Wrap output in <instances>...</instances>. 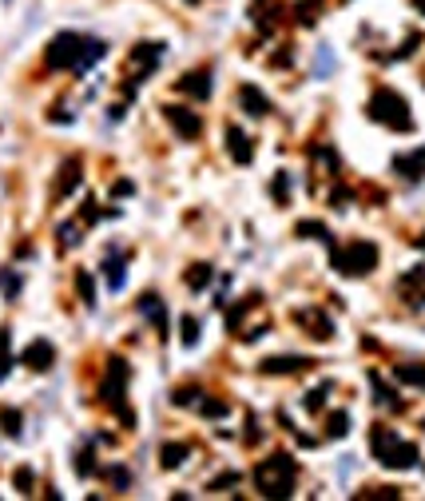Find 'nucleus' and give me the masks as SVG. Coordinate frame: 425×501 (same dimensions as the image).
Masks as SVG:
<instances>
[{"instance_id": "obj_10", "label": "nucleus", "mask_w": 425, "mask_h": 501, "mask_svg": "<svg viewBox=\"0 0 425 501\" xmlns=\"http://www.w3.org/2000/svg\"><path fill=\"white\" fill-rule=\"evenodd\" d=\"M20 362H24L28 370L44 374V370H52V362H56V346H52L48 339H36V342H28V346H24Z\"/></svg>"}, {"instance_id": "obj_9", "label": "nucleus", "mask_w": 425, "mask_h": 501, "mask_svg": "<svg viewBox=\"0 0 425 501\" xmlns=\"http://www.w3.org/2000/svg\"><path fill=\"white\" fill-rule=\"evenodd\" d=\"M294 323L306 326V334L318 342H330L334 339V323H330V314H322L318 307H306V310H294Z\"/></svg>"}, {"instance_id": "obj_34", "label": "nucleus", "mask_w": 425, "mask_h": 501, "mask_svg": "<svg viewBox=\"0 0 425 501\" xmlns=\"http://www.w3.org/2000/svg\"><path fill=\"white\" fill-rule=\"evenodd\" d=\"M326 394H330V382H322V386H314V390H306V398H302V406L310 410V414H318L322 406H326Z\"/></svg>"}, {"instance_id": "obj_35", "label": "nucleus", "mask_w": 425, "mask_h": 501, "mask_svg": "<svg viewBox=\"0 0 425 501\" xmlns=\"http://www.w3.org/2000/svg\"><path fill=\"white\" fill-rule=\"evenodd\" d=\"M8 342H12V334L0 330V382L8 378V370H12V350H8Z\"/></svg>"}, {"instance_id": "obj_47", "label": "nucleus", "mask_w": 425, "mask_h": 501, "mask_svg": "<svg viewBox=\"0 0 425 501\" xmlns=\"http://www.w3.org/2000/svg\"><path fill=\"white\" fill-rule=\"evenodd\" d=\"M258 434H263V430H258V418L247 414V442H258Z\"/></svg>"}, {"instance_id": "obj_20", "label": "nucleus", "mask_w": 425, "mask_h": 501, "mask_svg": "<svg viewBox=\"0 0 425 501\" xmlns=\"http://www.w3.org/2000/svg\"><path fill=\"white\" fill-rule=\"evenodd\" d=\"M294 235H299V239H318V243H326V247L334 251V235H330V227H326V223H318V219H302V223L294 227Z\"/></svg>"}, {"instance_id": "obj_6", "label": "nucleus", "mask_w": 425, "mask_h": 501, "mask_svg": "<svg viewBox=\"0 0 425 501\" xmlns=\"http://www.w3.org/2000/svg\"><path fill=\"white\" fill-rule=\"evenodd\" d=\"M330 263H334L338 275L362 278V275H370V271L378 267V247H374L370 239H354V243H346V247H334Z\"/></svg>"}, {"instance_id": "obj_38", "label": "nucleus", "mask_w": 425, "mask_h": 501, "mask_svg": "<svg viewBox=\"0 0 425 501\" xmlns=\"http://www.w3.org/2000/svg\"><path fill=\"white\" fill-rule=\"evenodd\" d=\"M199 398H203V390H199V386H179L171 394L175 406H199Z\"/></svg>"}, {"instance_id": "obj_23", "label": "nucleus", "mask_w": 425, "mask_h": 501, "mask_svg": "<svg viewBox=\"0 0 425 501\" xmlns=\"http://www.w3.org/2000/svg\"><path fill=\"white\" fill-rule=\"evenodd\" d=\"M124 255L120 251H108V259H104V275H108V287L111 291H120L124 287Z\"/></svg>"}, {"instance_id": "obj_22", "label": "nucleus", "mask_w": 425, "mask_h": 501, "mask_svg": "<svg viewBox=\"0 0 425 501\" xmlns=\"http://www.w3.org/2000/svg\"><path fill=\"white\" fill-rule=\"evenodd\" d=\"M394 378H397V382H410V386H422L425 390V362H397Z\"/></svg>"}, {"instance_id": "obj_5", "label": "nucleus", "mask_w": 425, "mask_h": 501, "mask_svg": "<svg viewBox=\"0 0 425 501\" xmlns=\"http://www.w3.org/2000/svg\"><path fill=\"white\" fill-rule=\"evenodd\" d=\"M366 112H370L374 124H381V128H390V131H410L413 128L410 104L397 96L394 88H378V92L370 96V104H366Z\"/></svg>"}, {"instance_id": "obj_17", "label": "nucleus", "mask_w": 425, "mask_h": 501, "mask_svg": "<svg viewBox=\"0 0 425 501\" xmlns=\"http://www.w3.org/2000/svg\"><path fill=\"white\" fill-rule=\"evenodd\" d=\"M238 104H243V112H247V115H258V120L270 115V100L263 96L254 84H243V88H238Z\"/></svg>"}, {"instance_id": "obj_40", "label": "nucleus", "mask_w": 425, "mask_h": 501, "mask_svg": "<svg viewBox=\"0 0 425 501\" xmlns=\"http://www.w3.org/2000/svg\"><path fill=\"white\" fill-rule=\"evenodd\" d=\"M358 501H397L402 493H397L394 485H386V489H366V493H354Z\"/></svg>"}, {"instance_id": "obj_28", "label": "nucleus", "mask_w": 425, "mask_h": 501, "mask_svg": "<svg viewBox=\"0 0 425 501\" xmlns=\"http://www.w3.org/2000/svg\"><path fill=\"white\" fill-rule=\"evenodd\" d=\"M92 473H100V466H95V450L92 446H84V450L76 453V478H92Z\"/></svg>"}, {"instance_id": "obj_14", "label": "nucleus", "mask_w": 425, "mask_h": 501, "mask_svg": "<svg viewBox=\"0 0 425 501\" xmlns=\"http://www.w3.org/2000/svg\"><path fill=\"white\" fill-rule=\"evenodd\" d=\"M251 20L258 24V32L270 36L274 32V24L283 20V4L278 0H251Z\"/></svg>"}, {"instance_id": "obj_50", "label": "nucleus", "mask_w": 425, "mask_h": 501, "mask_svg": "<svg viewBox=\"0 0 425 501\" xmlns=\"http://www.w3.org/2000/svg\"><path fill=\"white\" fill-rule=\"evenodd\" d=\"M413 8H417V12L425 17V0H413Z\"/></svg>"}, {"instance_id": "obj_33", "label": "nucleus", "mask_w": 425, "mask_h": 501, "mask_svg": "<svg viewBox=\"0 0 425 501\" xmlns=\"http://www.w3.org/2000/svg\"><path fill=\"white\" fill-rule=\"evenodd\" d=\"M270 195H274V203H290V171H278L270 179Z\"/></svg>"}, {"instance_id": "obj_44", "label": "nucleus", "mask_w": 425, "mask_h": 501, "mask_svg": "<svg viewBox=\"0 0 425 501\" xmlns=\"http://www.w3.org/2000/svg\"><path fill=\"white\" fill-rule=\"evenodd\" d=\"M0 283H4V299H16V294H20V278H16V271H0Z\"/></svg>"}, {"instance_id": "obj_16", "label": "nucleus", "mask_w": 425, "mask_h": 501, "mask_svg": "<svg viewBox=\"0 0 425 501\" xmlns=\"http://www.w3.org/2000/svg\"><path fill=\"white\" fill-rule=\"evenodd\" d=\"M79 179H84V163L76 160V155H72V160H64L60 163V176H56V195H72L79 187Z\"/></svg>"}, {"instance_id": "obj_51", "label": "nucleus", "mask_w": 425, "mask_h": 501, "mask_svg": "<svg viewBox=\"0 0 425 501\" xmlns=\"http://www.w3.org/2000/svg\"><path fill=\"white\" fill-rule=\"evenodd\" d=\"M417 247H422V251H425V231H422V235H417Z\"/></svg>"}, {"instance_id": "obj_13", "label": "nucleus", "mask_w": 425, "mask_h": 501, "mask_svg": "<svg viewBox=\"0 0 425 501\" xmlns=\"http://www.w3.org/2000/svg\"><path fill=\"white\" fill-rule=\"evenodd\" d=\"M175 88H179L183 96H191V100H211V68H195V72H187V76H179Z\"/></svg>"}, {"instance_id": "obj_49", "label": "nucleus", "mask_w": 425, "mask_h": 501, "mask_svg": "<svg viewBox=\"0 0 425 501\" xmlns=\"http://www.w3.org/2000/svg\"><path fill=\"white\" fill-rule=\"evenodd\" d=\"M48 120L52 124H72V112H48Z\"/></svg>"}, {"instance_id": "obj_19", "label": "nucleus", "mask_w": 425, "mask_h": 501, "mask_svg": "<svg viewBox=\"0 0 425 501\" xmlns=\"http://www.w3.org/2000/svg\"><path fill=\"white\" fill-rule=\"evenodd\" d=\"M394 171L402 179H422L425 176V151H410V155H397Z\"/></svg>"}, {"instance_id": "obj_46", "label": "nucleus", "mask_w": 425, "mask_h": 501, "mask_svg": "<svg viewBox=\"0 0 425 501\" xmlns=\"http://www.w3.org/2000/svg\"><path fill=\"white\" fill-rule=\"evenodd\" d=\"M131 191H135L131 179H115V183H111V195H115V199H124V195H131Z\"/></svg>"}, {"instance_id": "obj_37", "label": "nucleus", "mask_w": 425, "mask_h": 501, "mask_svg": "<svg viewBox=\"0 0 425 501\" xmlns=\"http://www.w3.org/2000/svg\"><path fill=\"white\" fill-rule=\"evenodd\" d=\"M12 485H16V493H24V498H28L32 485H36V473H32L28 466H20V469L12 473Z\"/></svg>"}, {"instance_id": "obj_2", "label": "nucleus", "mask_w": 425, "mask_h": 501, "mask_svg": "<svg viewBox=\"0 0 425 501\" xmlns=\"http://www.w3.org/2000/svg\"><path fill=\"white\" fill-rule=\"evenodd\" d=\"M254 489L263 493V498H290L294 493V482H299V462L290 457V453H270L263 457L258 466H254Z\"/></svg>"}, {"instance_id": "obj_53", "label": "nucleus", "mask_w": 425, "mask_h": 501, "mask_svg": "<svg viewBox=\"0 0 425 501\" xmlns=\"http://www.w3.org/2000/svg\"><path fill=\"white\" fill-rule=\"evenodd\" d=\"M422 151H425V147H422Z\"/></svg>"}, {"instance_id": "obj_29", "label": "nucleus", "mask_w": 425, "mask_h": 501, "mask_svg": "<svg viewBox=\"0 0 425 501\" xmlns=\"http://www.w3.org/2000/svg\"><path fill=\"white\" fill-rule=\"evenodd\" d=\"M179 342H183V346H195V342H199V319H195V314H183V319H179Z\"/></svg>"}, {"instance_id": "obj_15", "label": "nucleus", "mask_w": 425, "mask_h": 501, "mask_svg": "<svg viewBox=\"0 0 425 501\" xmlns=\"http://www.w3.org/2000/svg\"><path fill=\"white\" fill-rule=\"evenodd\" d=\"M135 307H140V314L147 319V323L155 326L159 334H167V307H163V299H159L155 291H147L135 299Z\"/></svg>"}, {"instance_id": "obj_25", "label": "nucleus", "mask_w": 425, "mask_h": 501, "mask_svg": "<svg viewBox=\"0 0 425 501\" xmlns=\"http://www.w3.org/2000/svg\"><path fill=\"white\" fill-rule=\"evenodd\" d=\"M195 410H199L203 418H227V414H231V402H227V398H207V394H203Z\"/></svg>"}, {"instance_id": "obj_7", "label": "nucleus", "mask_w": 425, "mask_h": 501, "mask_svg": "<svg viewBox=\"0 0 425 501\" xmlns=\"http://www.w3.org/2000/svg\"><path fill=\"white\" fill-rule=\"evenodd\" d=\"M163 52H167V48H163L159 40H140V44L131 48L127 60H131V68H135V76H131V84H127V96H135V84L147 80V76L155 72V64L163 60Z\"/></svg>"}, {"instance_id": "obj_30", "label": "nucleus", "mask_w": 425, "mask_h": 501, "mask_svg": "<svg viewBox=\"0 0 425 501\" xmlns=\"http://www.w3.org/2000/svg\"><path fill=\"white\" fill-rule=\"evenodd\" d=\"M76 291H79V303L84 307H95V283L88 271H76Z\"/></svg>"}, {"instance_id": "obj_18", "label": "nucleus", "mask_w": 425, "mask_h": 501, "mask_svg": "<svg viewBox=\"0 0 425 501\" xmlns=\"http://www.w3.org/2000/svg\"><path fill=\"white\" fill-rule=\"evenodd\" d=\"M187 457H191L187 442H163V446H159V466L163 469H179Z\"/></svg>"}, {"instance_id": "obj_41", "label": "nucleus", "mask_w": 425, "mask_h": 501, "mask_svg": "<svg viewBox=\"0 0 425 501\" xmlns=\"http://www.w3.org/2000/svg\"><path fill=\"white\" fill-rule=\"evenodd\" d=\"M231 485H238V473H235V469H227V473H219V478H215V482L207 485V489H211V493H223V489H231Z\"/></svg>"}, {"instance_id": "obj_21", "label": "nucleus", "mask_w": 425, "mask_h": 501, "mask_svg": "<svg viewBox=\"0 0 425 501\" xmlns=\"http://www.w3.org/2000/svg\"><path fill=\"white\" fill-rule=\"evenodd\" d=\"M370 386H374V402H378V406H386V410H402V398L394 394V386H386V382H381L378 370H370Z\"/></svg>"}, {"instance_id": "obj_36", "label": "nucleus", "mask_w": 425, "mask_h": 501, "mask_svg": "<svg viewBox=\"0 0 425 501\" xmlns=\"http://www.w3.org/2000/svg\"><path fill=\"white\" fill-rule=\"evenodd\" d=\"M0 426H4V434L8 437H20V426H24L20 410H0Z\"/></svg>"}, {"instance_id": "obj_8", "label": "nucleus", "mask_w": 425, "mask_h": 501, "mask_svg": "<svg viewBox=\"0 0 425 501\" xmlns=\"http://www.w3.org/2000/svg\"><path fill=\"white\" fill-rule=\"evenodd\" d=\"M163 120L175 128L179 140H199L203 135V120L195 108H183V104H163Z\"/></svg>"}, {"instance_id": "obj_4", "label": "nucleus", "mask_w": 425, "mask_h": 501, "mask_svg": "<svg viewBox=\"0 0 425 501\" xmlns=\"http://www.w3.org/2000/svg\"><path fill=\"white\" fill-rule=\"evenodd\" d=\"M127 378H131V366H127L120 355H111L108 358V370H104V382H100V402L111 406V410L120 414V422H124V430H131V426H135V414L124 406Z\"/></svg>"}, {"instance_id": "obj_32", "label": "nucleus", "mask_w": 425, "mask_h": 501, "mask_svg": "<svg viewBox=\"0 0 425 501\" xmlns=\"http://www.w3.org/2000/svg\"><path fill=\"white\" fill-rule=\"evenodd\" d=\"M56 243H60V251H72L79 243V223H60L56 227Z\"/></svg>"}, {"instance_id": "obj_12", "label": "nucleus", "mask_w": 425, "mask_h": 501, "mask_svg": "<svg viewBox=\"0 0 425 501\" xmlns=\"http://www.w3.org/2000/svg\"><path fill=\"white\" fill-rule=\"evenodd\" d=\"M314 362L306 355H274V358H263L258 362V370L263 374H302V370H310Z\"/></svg>"}, {"instance_id": "obj_3", "label": "nucleus", "mask_w": 425, "mask_h": 501, "mask_svg": "<svg viewBox=\"0 0 425 501\" xmlns=\"http://www.w3.org/2000/svg\"><path fill=\"white\" fill-rule=\"evenodd\" d=\"M370 450H374V457H378L386 469H413L417 466V446L413 442H406V437H397L390 426H374L370 430Z\"/></svg>"}, {"instance_id": "obj_24", "label": "nucleus", "mask_w": 425, "mask_h": 501, "mask_svg": "<svg viewBox=\"0 0 425 501\" xmlns=\"http://www.w3.org/2000/svg\"><path fill=\"white\" fill-rule=\"evenodd\" d=\"M187 287L191 291H203V287H211V278H215V267L211 263H195V267H187Z\"/></svg>"}, {"instance_id": "obj_52", "label": "nucleus", "mask_w": 425, "mask_h": 501, "mask_svg": "<svg viewBox=\"0 0 425 501\" xmlns=\"http://www.w3.org/2000/svg\"><path fill=\"white\" fill-rule=\"evenodd\" d=\"M187 4H199V0H187Z\"/></svg>"}, {"instance_id": "obj_43", "label": "nucleus", "mask_w": 425, "mask_h": 501, "mask_svg": "<svg viewBox=\"0 0 425 501\" xmlns=\"http://www.w3.org/2000/svg\"><path fill=\"white\" fill-rule=\"evenodd\" d=\"M402 287H425V267L422 271H410V275L402 278ZM406 303H417V294H410ZM422 303H425V294H422Z\"/></svg>"}, {"instance_id": "obj_42", "label": "nucleus", "mask_w": 425, "mask_h": 501, "mask_svg": "<svg viewBox=\"0 0 425 501\" xmlns=\"http://www.w3.org/2000/svg\"><path fill=\"white\" fill-rule=\"evenodd\" d=\"M350 203H354V191H350V187H334V191H330V207L346 211Z\"/></svg>"}, {"instance_id": "obj_26", "label": "nucleus", "mask_w": 425, "mask_h": 501, "mask_svg": "<svg viewBox=\"0 0 425 501\" xmlns=\"http://www.w3.org/2000/svg\"><path fill=\"white\" fill-rule=\"evenodd\" d=\"M258 303H263V294H247V299H243L238 307H231V310H227V326H231V330H238V323H243V314H247L251 307H258Z\"/></svg>"}, {"instance_id": "obj_11", "label": "nucleus", "mask_w": 425, "mask_h": 501, "mask_svg": "<svg viewBox=\"0 0 425 501\" xmlns=\"http://www.w3.org/2000/svg\"><path fill=\"white\" fill-rule=\"evenodd\" d=\"M223 144H227V151H231V160H235L238 167H247V163L254 160V144H251V135H247L243 128H235V124L223 131Z\"/></svg>"}, {"instance_id": "obj_48", "label": "nucleus", "mask_w": 425, "mask_h": 501, "mask_svg": "<svg viewBox=\"0 0 425 501\" xmlns=\"http://www.w3.org/2000/svg\"><path fill=\"white\" fill-rule=\"evenodd\" d=\"M334 68V60H330V52H318V76H326Z\"/></svg>"}, {"instance_id": "obj_1", "label": "nucleus", "mask_w": 425, "mask_h": 501, "mask_svg": "<svg viewBox=\"0 0 425 501\" xmlns=\"http://www.w3.org/2000/svg\"><path fill=\"white\" fill-rule=\"evenodd\" d=\"M108 56V44L84 32H56L44 48V64L48 68H68V72H88L95 60Z\"/></svg>"}, {"instance_id": "obj_27", "label": "nucleus", "mask_w": 425, "mask_h": 501, "mask_svg": "<svg viewBox=\"0 0 425 501\" xmlns=\"http://www.w3.org/2000/svg\"><path fill=\"white\" fill-rule=\"evenodd\" d=\"M350 434V414L346 410H334L326 418V437H346Z\"/></svg>"}, {"instance_id": "obj_31", "label": "nucleus", "mask_w": 425, "mask_h": 501, "mask_svg": "<svg viewBox=\"0 0 425 501\" xmlns=\"http://www.w3.org/2000/svg\"><path fill=\"white\" fill-rule=\"evenodd\" d=\"M318 8H322V0H302L299 8H294V20H299L302 28H310L318 20Z\"/></svg>"}, {"instance_id": "obj_45", "label": "nucleus", "mask_w": 425, "mask_h": 501, "mask_svg": "<svg viewBox=\"0 0 425 501\" xmlns=\"http://www.w3.org/2000/svg\"><path fill=\"white\" fill-rule=\"evenodd\" d=\"M100 215H111V211H100V207H95V199H84V207H79V219H84V223H95Z\"/></svg>"}, {"instance_id": "obj_39", "label": "nucleus", "mask_w": 425, "mask_h": 501, "mask_svg": "<svg viewBox=\"0 0 425 501\" xmlns=\"http://www.w3.org/2000/svg\"><path fill=\"white\" fill-rule=\"evenodd\" d=\"M100 473H104L115 489H127V485H131V469H124V466H108V469H100Z\"/></svg>"}]
</instances>
